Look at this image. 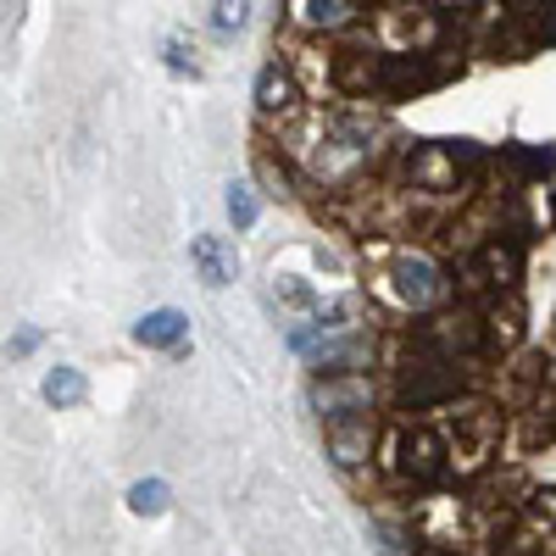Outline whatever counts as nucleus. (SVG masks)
<instances>
[{"instance_id":"nucleus-9","label":"nucleus","mask_w":556,"mask_h":556,"mask_svg":"<svg viewBox=\"0 0 556 556\" xmlns=\"http://www.w3.org/2000/svg\"><path fill=\"white\" fill-rule=\"evenodd\" d=\"M39 395H45V406L67 412V406H84V395H89V379L78 374V367H51V374H45V384H39Z\"/></svg>"},{"instance_id":"nucleus-10","label":"nucleus","mask_w":556,"mask_h":556,"mask_svg":"<svg viewBox=\"0 0 556 556\" xmlns=\"http://www.w3.org/2000/svg\"><path fill=\"white\" fill-rule=\"evenodd\" d=\"M356 17H362V7H356V0H306V7H301V23H306V28H317V34L351 28Z\"/></svg>"},{"instance_id":"nucleus-3","label":"nucleus","mask_w":556,"mask_h":556,"mask_svg":"<svg viewBox=\"0 0 556 556\" xmlns=\"http://www.w3.org/2000/svg\"><path fill=\"white\" fill-rule=\"evenodd\" d=\"M390 295L406 306V312H434L445 301V273L424 256V251H401L390 262Z\"/></svg>"},{"instance_id":"nucleus-6","label":"nucleus","mask_w":556,"mask_h":556,"mask_svg":"<svg viewBox=\"0 0 556 556\" xmlns=\"http://www.w3.org/2000/svg\"><path fill=\"white\" fill-rule=\"evenodd\" d=\"M190 267L206 290H223V285H235V273H240V256L235 245H228L223 235H195L190 240Z\"/></svg>"},{"instance_id":"nucleus-5","label":"nucleus","mask_w":556,"mask_h":556,"mask_svg":"<svg viewBox=\"0 0 556 556\" xmlns=\"http://www.w3.org/2000/svg\"><path fill=\"white\" fill-rule=\"evenodd\" d=\"M323 445H329L340 468H362L374 456V417H334V424H323Z\"/></svg>"},{"instance_id":"nucleus-16","label":"nucleus","mask_w":556,"mask_h":556,"mask_svg":"<svg viewBox=\"0 0 556 556\" xmlns=\"http://www.w3.org/2000/svg\"><path fill=\"white\" fill-rule=\"evenodd\" d=\"M39 340H45L39 329H17V334L7 340V356H12V362H23V356H34V351H39Z\"/></svg>"},{"instance_id":"nucleus-11","label":"nucleus","mask_w":556,"mask_h":556,"mask_svg":"<svg viewBox=\"0 0 556 556\" xmlns=\"http://www.w3.org/2000/svg\"><path fill=\"white\" fill-rule=\"evenodd\" d=\"M173 506V484L167 479H139V484H128V513L134 518H162Z\"/></svg>"},{"instance_id":"nucleus-2","label":"nucleus","mask_w":556,"mask_h":556,"mask_svg":"<svg viewBox=\"0 0 556 556\" xmlns=\"http://www.w3.org/2000/svg\"><path fill=\"white\" fill-rule=\"evenodd\" d=\"M390 456H395V473L412 479L417 490H429V484H440V479L451 473V456H445V440H440L434 424L401 429V434L390 440Z\"/></svg>"},{"instance_id":"nucleus-1","label":"nucleus","mask_w":556,"mask_h":556,"mask_svg":"<svg viewBox=\"0 0 556 556\" xmlns=\"http://www.w3.org/2000/svg\"><path fill=\"white\" fill-rule=\"evenodd\" d=\"M456 390H462V367L434 356L424 340H417V351L401 362V406L429 412V406H445Z\"/></svg>"},{"instance_id":"nucleus-14","label":"nucleus","mask_w":556,"mask_h":556,"mask_svg":"<svg viewBox=\"0 0 556 556\" xmlns=\"http://www.w3.org/2000/svg\"><path fill=\"white\" fill-rule=\"evenodd\" d=\"M245 17H251V7H240V0H217V7H212V28H217V34L245 28Z\"/></svg>"},{"instance_id":"nucleus-17","label":"nucleus","mask_w":556,"mask_h":556,"mask_svg":"<svg viewBox=\"0 0 556 556\" xmlns=\"http://www.w3.org/2000/svg\"><path fill=\"white\" fill-rule=\"evenodd\" d=\"M417 556H468V551H456V545H424Z\"/></svg>"},{"instance_id":"nucleus-8","label":"nucleus","mask_w":556,"mask_h":556,"mask_svg":"<svg viewBox=\"0 0 556 556\" xmlns=\"http://www.w3.org/2000/svg\"><path fill=\"white\" fill-rule=\"evenodd\" d=\"M184 334H190V317H184L178 306H156L134 323V340L146 345V351H178Z\"/></svg>"},{"instance_id":"nucleus-4","label":"nucleus","mask_w":556,"mask_h":556,"mask_svg":"<svg viewBox=\"0 0 556 556\" xmlns=\"http://www.w3.org/2000/svg\"><path fill=\"white\" fill-rule=\"evenodd\" d=\"M312 406L323 424H334V417H374V384H367V374H329L312 384Z\"/></svg>"},{"instance_id":"nucleus-12","label":"nucleus","mask_w":556,"mask_h":556,"mask_svg":"<svg viewBox=\"0 0 556 556\" xmlns=\"http://www.w3.org/2000/svg\"><path fill=\"white\" fill-rule=\"evenodd\" d=\"M256 173H262V184H267V195H295V178H290L285 156H273L267 139L256 146Z\"/></svg>"},{"instance_id":"nucleus-13","label":"nucleus","mask_w":556,"mask_h":556,"mask_svg":"<svg viewBox=\"0 0 556 556\" xmlns=\"http://www.w3.org/2000/svg\"><path fill=\"white\" fill-rule=\"evenodd\" d=\"M223 206H228V223H235V228H251V223L262 217V201H256V190H251V184H228Z\"/></svg>"},{"instance_id":"nucleus-7","label":"nucleus","mask_w":556,"mask_h":556,"mask_svg":"<svg viewBox=\"0 0 556 556\" xmlns=\"http://www.w3.org/2000/svg\"><path fill=\"white\" fill-rule=\"evenodd\" d=\"M256 112L262 117H295L301 112V84L285 62H267L256 73Z\"/></svg>"},{"instance_id":"nucleus-15","label":"nucleus","mask_w":556,"mask_h":556,"mask_svg":"<svg viewBox=\"0 0 556 556\" xmlns=\"http://www.w3.org/2000/svg\"><path fill=\"white\" fill-rule=\"evenodd\" d=\"M167 67H173V73H190V78L201 73L195 51H184V39H167Z\"/></svg>"}]
</instances>
